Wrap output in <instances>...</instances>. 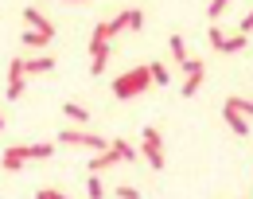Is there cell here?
<instances>
[{
	"label": "cell",
	"mask_w": 253,
	"mask_h": 199,
	"mask_svg": "<svg viewBox=\"0 0 253 199\" xmlns=\"http://www.w3.org/2000/svg\"><path fill=\"white\" fill-rule=\"evenodd\" d=\"M140 156H144L148 164L156 168V172L164 168V137H160L156 125H148V129L140 133Z\"/></svg>",
	"instance_id": "obj_2"
},
{
	"label": "cell",
	"mask_w": 253,
	"mask_h": 199,
	"mask_svg": "<svg viewBox=\"0 0 253 199\" xmlns=\"http://www.w3.org/2000/svg\"><path fill=\"white\" fill-rule=\"evenodd\" d=\"M222 39H226V35H222V32H218V24H214V28H211V47H218Z\"/></svg>",
	"instance_id": "obj_26"
},
{
	"label": "cell",
	"mask_w": 253,
	"mask_h": 199,
	"mask_svg": "<svg viewBox=\"0 0 253 199\" xmlns=\"http://www.w3.org/2000/svg\"><path fill=\"white\" fill-rule=\"evenodd\" d=\"M183 74H187V82H183V98H195L199 86H203V59H187V63H183Z\"/></svg>",
	"instance_id": "obj_7"
},
{
	"label": "cell",
	"mask_w": 253,
	"mask_h": 199,
	"mask_svg": "<svg viewBox=\"0 0 253 199\" xmlns=\"http://www.w3.org/2000/svg\"><path fill=\"white\" fill-rule=\"evenodd\" d=\"M35 199H47V196H43V192H39V196H35Z\"/></svg>",
	"instance_id": "obj_30"
},
{
	"label": "cell",
	"mask_w": 253,
	"mask_h": 199,
	"mask_svg": "<svg viewBox=\"0 0 253 199\" xmlns=\"http://www.w3.org/2000/svg\"><path fill=\"white\" fill-rule=\"evenodd\" d=\"M20 43H28V47H43V43H51V39H47V35H39V32H32V28H28V32H24V39H20Z\"/></svg>",
	"instance_id": "obj_19"
},
{
	"label": "cell",
	"mask_w": 253,
	"mask_h": 199,
	"mask_svg": "<svg viewBox=\"0 0 253 199\" xmlns=\"http://www.w3.org/2000/svg\"><path fill=\"white\" fill-rule=\"evenodd\" d=\"M168 47H171V59H175L179 66L191 59V55H187V39H183V35H171V39H168Z\"/></svg>",
	"instance_id": "obj_12"
},
{
	"label": "cell",
	"mask_w": 253,
	"mask_h": 199,
	"mask_svg": "<svg viewBox=\"0 0 253 199\" xmlns=\"http://www.w3.org/2000/svg\"><path fill=\"white\" fill-rule=\"evenodd\" d=\"M117 199H140V192L128 188V184H121V188H117Z\"/></svg>",
	"instance_id": "obj_25"
},
{
	"label": "cell",
	"mask_w": 253,
	"mask_h": 199,
	"mask_svg": "<svg viewBox=\"0 0 253 199\" xmlns=\"http://www.w3.org/2000/svg\"><path fill=\"white\" fill-rule=\"evenodd\" d=\"M55 70V59L51 55H39V59H24V74H47Z\"/></svg>",
	"instance_id": "obj_11"
},
{
	"label": "cell",
	"mask_w": 253,
	"mask_h": 199,
	"mask_svg": "<svg viewBox=\"0 0 253 199\" xmlns=\"http://www.w3.org/2000/svg\"><path fill=\"white\" fill-rule=\"evenodd\" d=\"M28 160H32V145H16V149H8V152L0 156V168H4V172H20Z\"/></svg>",
	"instance_id": "obj_6"
},
{
	"label": "cell",
	"mask_w": 253,
	"mask_h": 199,
	"mask_svg": "<svg viewBox=\"0 0 253 199\" xmlns=\"http://www.w3.org/2000/svg\"><path fill=\"white\" fill-rule=\"evenodd\" d=\"M128 28H132V32L144 28V12H140V8H128Z\"/></svg>",
	"instance_id": "obj_22"
},
{
	"label": "cell",
	"mask_w": 253,
	"mask_h": 199,
	"mask_svg": "<svg viewBox=\"0 0 253 199\" xmlns=\"http://www.w3.org/2000/svg\"><path fill=\"white\" fill-rule=\"evenodd\" d=\"M51 152H55L51 145H32V160H47Z\"/></svg>",
	"instance_id": "obj_23"
},
{
	"label": "cell",
	"mask_w": 253,
	"mask_h": 199,
	"mask_svg": "<svg viewBox=\"0 0 253 199\" xmlns=\"http://www.w3.org/2000/svg\"><path fill=\"white\" fill-rule=\"evenodd\" d=\"M222 121L230 125V129L238 133V137H250V121L238 113V109H230V105H222Z\"/></svg>",
	"instance_id": "obj_9"
},
{
	"label": "cell",
	"mask_w": 253,
	"mask_h": 199,
	"mask_svg": "<svg viewBox=\"0 0 253 199\" xmlns=\"http://www.w3.org/2000/svg\"><path fill=\"white\" fill-rule=\"evenodd\" d=\"M148 86H152L148 66H132V70H125V74L113 78V98H136V94H144Z\"/></svg>",
	"instance_id": "obj_1"
},
{
	"label": "cell",
	"mask_w": 253,
	"mask_h": 199,
	"mask_svg": "<svg viewBox=\"0 0 253 199\" xmlns=\"http://www.w3.org/2000/svg\"><path fill=\"white\" fill-rule=\"evenodd\" d=\"M113 164H121V152H117V149L94 152V160H90V168H94V172H105V168H113Z\"/></svg>",
	"instance_id": "obj_10"
},
{
	"label": "cell",
	"mask_w": 253,
	"mask_h": 199,
	"mask_svg": "<svg viewBox=\"0 0 253 199\" xmlns=\"http://www.w3.org/2000/svg\"><path fill=\"white\" fill-rule=\"evenodd\" d=\"M86 196H90V199H101V196H105V188H101V180H97V176L86 180Z\"/></svg>",
	"instance_id": "obj_20"
},
{
	"label": "cell",
	"mask_w": 253,
	"mask_h": 199,
	"mask_svg": "<svg viewBox=\"0 0 253 199\" xmlns=\"http://www.w3.org/2000/svg\"><path fill=\"white\" fill-rule=\"evenodd\" d=\"M148 74H152V82H156V86H168V78H171L164 63H148Z\"/></svg>",
	"instance_id": "obj_15"
},
{
	"label": "cell",
	"mask_w": 253,
	"mask_h": 199,
	"mask_svg": "<svg viewBox=\"0 0 253 199\" xmlns=\"http://www.w3.org/2000/svg\"><path fill=\"white\" fill-rule=\"evenodd\" d=\"M24 86H28V74H24V59H12L8 63V98H24Z\"/></svg>",
	"instance_id": "obj_5"
},
{
	"label": "cell",
	"mask_w": 253,
	"mask_h": 199,
	"mask_svg": "<svg viewBox=\"0 0 253 199\" xmlns=\"http://www.w3.org/2000/svg\"><path fill=\"white\" fill-rule=\"evenodd\" d=\"M246 43H250V35H242V32H238V35H226V39H222L214 51H226V55H234V51H242Z\"/></svg>",
	"instance_id": "obj_13"
},
{
	"label": "cell",
	"mask_w": 253,
	"mask_h": 199,
	"mask_svg": "<svg viewBox=\"0 0 253 199\" xmlns=\"http://www.w3.org/2000/svg\"><path fill=\"white\" fill-rule=\"evenodd\" d=\"M238 32H242V35H250V32H253V8L246 12V16H242V24H238Z\"/></svg>",
	"instance_id": "obj_24"
},
{
	"label": "cell",
	"mask_w": 253,
	"mask_h": 199,
	"mask_svg": "<svg viewBox=\"0 0 253 199\" xmlns=\"http://www.w3.org/2000/svg\"><path fill=\"white\" fill-rule=\"evenodd\" d=\"M226 105H230V109H238L242 117H253V101H246V98H226Z\"/></svg>",
	"instance_id": "obj_18"
},
{
	"label": "cell",
	"mask_w": 253,
	"mask_h": 199,
	"mask_svg": "<svg viewBox=\"0 0 253 199\" xmlns=\"http://www.w3.org/2000/svg\"><path fill=\"white\" fill-rule=\"evenodd\" d=\"M63 113H66V117H74V121H90V109H86V105H78V101H66Z\"/></svg>",
	"instance_id": "obj_14"
},
{
	"label": "cell",
	"mask_w": 253,
	"mask_h": 199,
	"mask_svg": "<svg viewBox=\"0 0 253 199\" xmlns=\"http://www.w3.org/2000/svg\"><path fill=\"white\" fill-rule=\"evenodd\" d=\"M226 4H230V0H211V4H207V16H211V20H222Z\"/></svg>",
	"instance_id": "obj_21"
},
{
	"label": "cell",
	"mask_w": 253,
	"mask_h": 199,
	"mask_svg": "<svg viewBox=\"0 0 253 199\" xmlns=\"http://www.w3.org/2000/svg\"><path fill=\"white\" fill-rule=\"evenodd\" d=\"M90 55H94V74H101L105 63H109V28H105V24H94V35H90Z\"/></svg>",
	"instance_id": "obj_3"
},
{
	"label": "cell",
	"mask_w": 253,
	"mask_h": 199,
	"mask_svg": "<svg viewBox=\"0 0 253 199\" xmlns=\"http://www.w3.org/2000/svg\"><path fill=\"white\" fill-rule=\"evenodd\" d=\"M0 129H4V113H0Z\"/></svg>",
	"instance_id": "obj_29"
},
{
	"label": "cell",
	"mask_w": 253,
	"mask_h": 199,
	"mask_svg": "<svg viewBox=\"0 0 253 199\" xmlns=\"http://www.w3.org/2000/svg\"><path fill=\"white\" fill-rule=\"evenodd\" d=\"M109 149H117V152H121V160H136V149H132V145H125L121 137H113V141H109Z\"/></svg>",
	"instance_id": "obj_16"
},
{
	"label": "cell",
	"mask_w": 253,
	"mask_h": 199,
	"mask_svg": "<svg viewBox=\"0 0 253 199\" xmlns=\"http://www.w3.org/2000/svg\"><path fill=\"white\" fill-rule=\"evenodd\" d=\"M43 196H47V199H66L63 192H55V188H43Z\"/></svg>",
	"instance_id": "obj_27"
},
{
	"label": "cell",
	"mask_w": 253,
	"mask_h": 199,
	"mask_svg": "<svg viewBox=\"0 0 253 199\" xmlns=\"http://www.w3.org/2000/svg\"><path fill=\"white\" fill-rule=\"evenodd\" d=\"M63 145L94 149V152H105V149H109V141H105V137H94V133H82V129H63Z\"/></svg>",
	"instance_id": "obj_4"
},
{
	"label": "cell",
	"mask_w": 253,
	"mask_h": 199,
	"mask_svg": "<svg viewBox=\"0 0 253 199\" xmlns=\"http://www.w3.org/2000/svg\"><path fill=\"white\" fill-rule=\"evenodd\" d=\"M66 4H82V0H66Z\"/></svg>",
	"instance_id": "obj_28"
},
{
	"label": "cell",
	"mask_w": 253,
	"mask_h": 199,
	"mask_svg": "<svg viewBox=\"0 0 253 199\" xmlns=\"http://www.w3.org/2000/svg\"><path fill=\"white\" fill-rule=\"evenodd\" d=\"M105 28H109V39H113L117 32H125V28H128V12H117V16H113V20L105 24Z\"/></svg>",
	"instance_id": "obj_17"
},
{
	"label": "cell",
	"mask_w": 253,
	"mask_h": 199,
	"mask_svg": "<svg viewBox=\"0 0 253 199\" xmlns=\"http://www.w3.org/2000/svg\"><path fill=\"white\" fill-rule=\"evenodd\" d=\"M24 24H28V28H32V32H39V35H47V39H51V35H55V24H51V20H47V16H43V12H39V8H24Z\"/></svg>",
	"instance_id": "obj_8"
}]
</instances>
